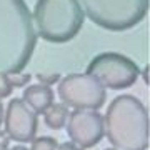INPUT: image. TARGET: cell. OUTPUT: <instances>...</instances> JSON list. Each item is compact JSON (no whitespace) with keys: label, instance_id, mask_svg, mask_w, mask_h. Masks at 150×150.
I'll return each mask as SVG.
<instances>
[{"label":"cell","instance_id":"obj_2","mask_svg":"<svg viewBox=\"0 0 150 150\" xmlns=\"http://www.w3.org/2000/svg\"><path fill=\"white\" fill-rule=\"evenodd\" d=\"M103 127L113 149H149V112L137 97L129 93L115 97L107 107Z\"/></svg>","mask_w":150,"mask_h":150},{"label":"cell","instance_id":"obj_14","mask_svg":"<svg viewBox=\"0 0 150 150\" xmlns=\"http://www.w3.org/2000/svg\"><path fill=\"white\" fill-rule=\"evenodd\" d=\"M12 85L8 79H7V74H0V98H5L12 93Z\"/></svg>","mask_w":150,"mask_h":150},{"label":"cell","instance_id":"obj_11","mask_svg":"<svg viewBox=\"0 0 150 150\" xmlns=\"http://www.w3.org/2000/svg\"><path fill=\"white\" fill-rule=\"evenodd\" d=\"M59 147V142L54 139V137H35L32 140V149L30 150H57Z\"/></svg>","mask_w":150,"mask_h":150},{"label":"cell","instance_id":"obj_1","mask_svg":"<svg viewBox=\"0 0 150 150\" xmlns=\"http://www.w3.org/2000/svg\"><path fill=\"white\" fill-rule=\"evenodd\" d=\"M23 0H0V74L22 72L32 59L37 32Z\"/></svg>","mask_w":150,"mask_h":150},{"label":"cell","instance_id":"obj_19","mask_svg":"<svg viewBox=\"0 0 150 150\" xmlns=\"http://www.w3.org/2000/svg\"><path fill=\"white\" fill-rule=\"evenodd\" d=\"M2 120H4V103L0 102V123H2Z\"/></svg>","mask_w":150,"mask_h":150},{"label":"cell","instance_id":"obj_9","mask_svg":"<svg viewBox=\"0 0 150 150\" xmlns=\"http://www.w3.org/2000/svg\"><path fill=\"white\" fill-rule=\"evenodd\" d=\"M22 100L27 103L35 113H43L54 103V90L48 85H42V83L28 85L23 90Z\"/></svg>","mask_w":150,"mask_h":150},{"label":"cell","instance_id":"obj_20","mask_svg":"<svg viewBox=\"0 0 150 150\" xmlns=\"http://www.w3.org/2000/svg\"><path fill=\"white\" fill-rule=\"evenodd\" d=\"M105 150H117V149H105Z\"/></svg>","mask_w":150,"mask_h":150},{"label":"cell","instance_id":"obj_13","mask_svg":"<svg viewBox=\"0 0 150 150\" xmlns=\"http://www.w3.org/2000/svg\"><path fill=\"white\" fill-rule=\"evenodd\" d=\"M37 80L42 83V85H54V83H57V82L60 80V74H57V72H38L37 75Z\"/></svg>","mask_w":150,"mask_h":150},{"label":"cell","instance_id":"obj_4","mask_svg":"<svg viewBox=\"0 0 150 150\" xmlns=\"http://www.w3.org/2000/svg\"><path fill=\"white\" fill-rule=\"evenodd\" d=\"M83 15L105 30L123 32L139 25L149 10V0H77Z\"/></svg>","mask_w":150,"mask_h":150},{"label":"cell","instance_id":"obj_21","mask_svg":"<svg viewBox=\"0 0 150 150\" xmlns=\"http://www.w3.org/2000/svg\"><path fill=\"white\" fill-rule=\"evenodd\" d=\"M0 150H7V149H4V147H0Z\"/></svg>","mask_w":150,"mask_h":150},{"label":"cell","instance_id":"obj_16","mask_svg":"<svg viewBox=\"0 0 150 150\" xmlns=\"http://www.w3.org/2000/svg\"><path fill=\"white\" fill-rule=\"evenodd\" d=\"M57 150H83L80 149V147H77L75 144H72V142H67V144H62L57 147Z\"/></svg>","mask_w":150,"mask_h":150},{"label":"cell","instance_id":"obj_8","mask_svg":"<svg viewBox=\"0 0 150 150\" xmlns=\"http://www.w3.org/2000/svg\"><path fill=\"white\" fill-rule=\"evenodd\" d=\"M5 132L10 140L15 142H32L37 135L38 120L37 113L22 98H12L5 110Z\"/></svg>","mask_w":150,"mask_h":150},{"label":"cell","instance_id":"obj_15","mask_svg":"<svg viewBox=\"0 0 150 150\" xmlns=\"http://www.w3.org/2000/svg\"><path fill=\"white\" fill-rule=\"evenodd\" d=\"M8 142H10V137H8V134H7L5 130H0V147L7 149V147H8Z\"/></svg>","mask_w":150,"mask_h":150},{"label":"cell","instance_id":"obj_17","mask_svg":"<svg viewBox=\"0 0 150 150\" xmlns=\"http://www.w3.org/2000/svg\"><path fill=\"white\" fill-rule=\"evenodd\" d=\"M8 150H28L27 147H23V145H15V147H12V149Z\"/></svg>","mask_w":150,"mask_h":150},{"label":"cell","instance_id":"obj_12","mask_svg":"<svg viewBox=\"0 0 150 150\" xmlns=\"http://www.w3.org/2000/svg\"><path fill=\"white\" fill-rule=\"evenodd\" d=\"M7 79L10 82L12 88H17V87H27L28 82L32 80V75L22 74V72H13V74H7Z\"/></svg>","mask_w":150,"mask_h":150},{"label":"cell","instance_id":"obj_7","mask_svg":"<svg viewBox=\"0 0 150 150\" xmlns=\"http://www.w3.org/2000/svg\"><path fill=\"white\" fill-rule=\"evenodd\" d=\"M65 125L72 144L83 150L95 147L105 135L103 117L97 110H74Z\"/></svg>","mask_w":150,"mask_h":150},{"label":"cell","instance_id":"obj_6","mask_svg":"<svg viewBox=\"0 0 150 150\" xmlns=\"http://www.w3.org/2000/svg\"><path fill=\"white\" fill-rule=\"evenodd\" d=\"M62 103L75 110H98L105 103V87L88 74H69L57 87Z\"/></svg>","mask_w":150,"mask_h":150},{"label":"cell","instance_id":"obj_18","mask_svg":"<svg viewBox=\"0 0 150 150\" xmlns=\"http://www.w3.org/2000/svg\"><path fill=\"white\" fill-rule=\"evenodd\" d=\"M142 77H144V82L147 83V82H149V70H147V69L144 70V74H142Z\"/></svg>","mask_w":150,"mask_h":150},{"label":"cell","instance_id":"obj_5","mask_svg":"<svg viewBox=\"0 0 150 150\" xmlns=\"http://www.w3.org/2000/svg\"><path fill=\"white\" fill-rule=\"evenodd\" d=\"M87 74L95 77L107 88L122 90L132 87L137 82L140 69L134 60L125 55L117 52H103L90 60Z\"/></svg>","mask_w":150,"mask_h":150},{"label":"cell","instance_id":"obj_3","mask_svg":"<svg viewBox=\"0 0 150 150\" xmlns=\"http://www.w3.org/2000/svg\"><path fill=\"white\" fill-rule=\"evenodd\" d=\"M83 12L77 0H37L33 23L37 35L52 43H65L80 32Z\"/></svg>","mask_w":150,"mask_h":150},{"label":"cell","instance_id":"obj_10","mask_svg":"<svg viewBox=\"0 0 150 150\" xmlns=\"http://www.w3.org/2000/svg\"><path fill=\"white\" fill-rule=\"evenodd\" d=\"M42 115H43V120H45V125L48 129L59 130L65 127L70 113H69L67 105H64V103H52Z\"/></svg>","mask_w":150,"mask_h":150}]
</instances>
